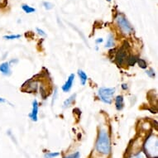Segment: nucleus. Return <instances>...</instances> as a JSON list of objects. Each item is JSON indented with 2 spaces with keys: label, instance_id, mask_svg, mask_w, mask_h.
Wrapping results in <instances>:
<instances>
[{
  "label": "nucleus",
  "instance_id": "nucleus-16",
  "mask_svg": "<svg viewBox=\"0 0 158 158\" xmlns=\"http://www.w3.org/2000/svg\"><path fill=\"white\" fill-rule=\"evenodd\" d=\"M21 37V35H8V36H4V38L6 40H13V39H18Z\"/></svg>",
  "mask_w": 158,
  "mask_h": 158
},
{
  "label": "nucleus",
  "instance_id": "nucleus-23",
  "mask_svg": "<svg viewBox=\"0 0 158 158\" xmlns=\"http://www.w3.org/2000/svg\"><path fill=\"white\" fill-rule=\"evenodd\" d=\"M7 100L6 99H3V98H0V103H6Z\"/></svg>",
  "mask_w": 158,
  "mask_h": 158
},
{
  "label": "nucleus",
  "instance_id": "nucleus-2",
  "mask_svg": "<svg viewBox=\"0 0 158 158\" xmlns=\"http://www.w3.org/2000/svg\"><path fill=\"white\" fill-rule=\"evenodd\" d=\"M157 138L151 137H149L145 144L146 152L151 157H157Z\"/></svg>",
  "mask_w": 158,
  "mask_h": 158
},
{
  "label": "nucleus",
  "instance_id": "nucleus-15",
  "mask_svg": "<svg viewBox=\"0 0 158 158\" xmlns=\"http://www.w3.org/2000/svg\"><path fill=\"white\" fill-rule=\"evenodd\" d=\"M60 155L59 152H48L46 154V158H55Z\"/></svg>",
  "mask_w": 158,
  "mask_h": 158
},
{
  "label": "nucleus",
  "instance_id": "nucleus-3",
  "mask_svg": "<svg viewBox=\"0 0 158 158\" xmlns=\"http://www.w3.org/2000/svg\"><path fill=\"white\" fill-rule=\"evenodd\" d=\"M114 93L115 88H100L99 90V96L103 103L110 104Z\"/></svg>",
  "mask_w": 158,
  "mask_h": 158
},
{
  "label": "nucleus",
  "instance_id": "nucleus-21",
  "mask_svg": "<svg viewBox=\"0 0 158 158\" xmlns=\"http://www.w3.org/2000/svg\"><path fill=\"white\" fill-rule=\"evenodd\" d=\"M147 74L150 76V77H154L155 76V73L153 70H147Z\"/></svg>",
  "mask_w": 158,
  "mask_h": 158
},
{
  "label": "nucleus",
  "instance_id": "nucleus-1",
  "mask_svg": "<svg viewBox=\"0 0 158 158\" xmlns=\"http://www.w3.org/2000/svg\"><path fill=\"white\" fill-rule=\"evenodd\" d=\"M96 150L102 154H109L110 152V139L105 130H100L96 142Z\"/></svg>",
  "mask_w": 158,
  "mask_h": 158
},
{
  "label": "nucleus",
  "instance_id": "nucleus-24",
  "mask_svg": "<svg viewBox=\"0 0 158 158\" xmlns=\"http://www.w3.org/2000/svg\"><path fill=\"white\" fill-rule=\"evenodd\" d=\"M122 88L123 89H128V86H127V85H125V84H123V85H122Z\"/></svg>",
  "mask_w": 158,
  "mask_h": 158
},
{
  "label": "nucleus",
  "instance_id": "nucleus-26",
  "mask_svg": "<svg viewBox=\"0 0 158 158\" xmlns=\"http://www.w3.org/2000/svg\"><path fill=\"white\" fill-rule=\"evenodd\" d=\"M0 1H1V0H0Z\"/></svg>",
  "mask_w": 158,
  "mask_h": 158
},
{
  "label": "nucleus",
  "instance_id": "nucleus-18",
  "mask_svg": "<svg viewBox=\"0 0 158 158\" xmlns=\"http://www.w3.org/2000/svg\"><path fill=\"white\" fill-rule=\"evenodd\" d=\"M43 6H44V7L47 10H51L54 7V4H52V3H49V2H44Z\"/></svg>",
  "mask_w": 158,
  "mask_h": 158
},
{
  "label": "nucleus",
  "instance_id": "nucleus-6",
  "mask_svg": "<svg viewBox=\"0 0 158 158\" xmlns=\"http://www.w3.org/2000/svg\"><path fill=\"white\" fill-rule=\"evenodd\" d=\"M126 57H127V55H126V52L123 50V48L120 49L118 52L117 53V55H116V61L118 63L119 66H122L123 63L124 62Z\"/></svg>",
  "mask_w": 158,
  "mask_h": 158
},
{
  "label": "nucleus",
  "instance_id": "nucleus-14",
  "mask_svg": "<svg viewBox=\"0 0 158 158\" xmlns=\"http://www.w3.org/2000/svg\"><path fill=\"white\" fill-rule=\"evenodd\" d=\"M137 61V59L136 56H133V55H130L128 58V61H127V62H128V65L130 66H132L135 65V63Z\"/></svg>",
  "mask_w": 158,
  "mask_h": 158
},
{
  "label": "nucleus",
  "instance_id": "nucleus-11",
  "mask_svg": "<svg viewBox=\"0 0 158 158\" xmlns=\"http://www.w3.org/2000/svg\"><path fill=\"white\" fill-rule=\"evenodd\" d=\"M22 10L25 12V13H31L36 12V9H35V8L31 7L30 6H28V5H27V4H22Z\"/></svg>",
  "mask_w": 158,
  "mask_h": 158
},
{
  "label": "nucleus",
  "instance_id": "nucleus-12",
  "mask_svg": "<svg viewBox=\"0 0 158 158\" xmlns=\"http://www.w3.org/2000/svg\"><path fill=\"white\" fill-rule=\"evenodd\" d=\"M114 47V37H113V35H109V39L107 41V43L106 46H105V47L107 48H110V47Z\"/></svg>",
  "mask_w": 158,
  "mask_h": 158
},
{
  "label": "nucleus",
  "instance_id": "nucleus-20",
  "mask_svg": "<svg viewBox=\"0 0 158 158\" xmlns=\"http://www.w3.org/2000/svg\"><path fill=\"white\" fill-rule=\"evenodd\" d=\"M37 32H38V34H39L40 36H41V37H46V36H47V34L44 32V31L40 29V28H37Z\"/></svg>",
  "mask_w": 158,
  "mask_h": 158
},
{
  "label": "nucleus",
  "instance_id": "nucleus-7",
  "mask_svg": "<svg viewBox=\"0 0 158 158\" xmlns=\"http://www.w3.org/2000/svg\"><path fill=\"white\" fill-rule=\"evenodd\" d=\"M37 113H38V103L35 99L32 102V111L30 114V118H32V120L34 122L37 121Z\"/></svg>",
  "mask_w": 158,
  "mask_h": 158
},
{
  "label": "nucleus",
  "instance_id": "nucleus-10",
  "mask_svg": "<svg viewBox=\"0 0 158 158\" xmlns=\"http://www.w3.org/2000/svg\"><path fill=\"white\" fill-rule=\"evenodd\" d=\"M78 75H79V76H80V82H81V85H85V83H86V81H87V75L83 71V70H78Z\"/></svg>",
  "mask_w": 158,
  "mask_h": 158
},
{
  "label": "nucleus",
  "instance_id": "nucleus-5",
  "mask_svg": "<svg viewBox=\"0 0 158 158\" xmlns=\"http://www.w3.org/2000/svg\"><path fill=\"white\" fill-rule=\"evenodd\" d=\"M75 80V75L74 74H71L68 80L65 83V85L62 86V90L64 92H69L70 90V89L72 87V85H73V81Z\"/></svg>",
  "mask_w": 158,
  "mask_h": 158
},
{
  "label": "nucleus",
  "instance_id": "nucleus-13",
  "mask_svg": "<svg viewBox=\"0 0 158 158\" xmlns=\"http://www.w3.org/2000/svg\"><path fill=\"white\" fill-rule=\"evenodd\" d=\"M75 97H76V94H75V95H71L69 98V99H67L64 102V108H66V107H69L71 104V103L73 102L74 100H75Z\"/></svg>",
  "mask_w": 158,
  "mask_h": 158
},
{
  "label": "nucleus",
  "instance_id": "nucleus-8",
  "mask_svg": "<svg viewBox=\"0 0 158 158\" xmlns=\"http://www.w3.org/2000/svg\"><path fill=\"white\" fill-rule=\"evenodd\" d=\"M0 72L4 74L5 75H8L11 73L10 70V67H9V63L8 62H4L0 65Z\"/></svg>",
  "mask_w": 158,
  "mask_h": 158
},
{
  "label": "nucleus",
  "instance_id": "nucleus-9",
  "mask_svg": "<svg viewBox=\"0 0 158 158\" xmlns=\"http://www.w3.org/2000/svg\"><path fill=\"white\" fill-rule=\"evenodd\" d=\"M116 108L118 110H121L123 108V96L118 95L117 98H116Z\"/></svg>",
  "mask_w": 158,
  "mask_h": 158
},
{
  "label": "nucleus",
  "instance_id": "nucleus-19",
  "mask_svg": "<svg viewBox=\"0 0 158 158\" xmlns=\"http://www.w3.org/2000/svg\"><path fill=\"white\" fill-rule=\"evenodd\" d=\"M80 152H79V151H76L75 153L70 155V156H67V157H66L65 158H80Z\"/></svg>",
  "mask_w": 158,
  "mask_h": 158
},
{
  "label": "nucleus",
  "instance_id": "nucleus-25",
  "mask_svg": "<svg viewBox=\"0 0 158 158\" xmlns=\"http://www.w3.org/2000/svg\"><path fill=\"white\" fill-rule=\"evenodd\" d=\"M107 1H108V2H111V0H107Z\"/></svg>",
  "mask_w": 158,
  "mask_h": 158
},
{
  "label": "nucleus",
  "instance_id": "nucleus-17",
  "mask_svg": "<svg viewBox=\"0 0 158 158\" xmlns=\"http://www.w3.org/2000/svg\"><path fill=\"white\" fill-rule=\"evenodd\" d=\"M137 63H138V65L141 68H142V69L147 68V62L143 59H138L137 60Z\"/></svg>",
  "mask_w": 158,
  "mask_h": 158
},
{
  "label": "nucleus",
  "instance_id": "nucleus-22",
  "mask_svg": "<svg viewBox=\"0 0 158 158\" xmlns=\"http://www.w3.org/2000/svg\"><path fill=\"white\" fill-rule=\"evenodd\" d=\"M103 41L102 38H99L98 40H96V43H101V42H103Z\"/></svg>",
  "mask_w": 158,
  "mask_h": 158
},
{
  "label": "nucleus",
  "instance_id": "nucleus-4",
  "mask_svg": "<svg viewBox=\"0 0 158 158\" xmlns=\"http://www.w3.org/2000/svg\"><path fill=\"white\" fill-rule=\"evenodd\" d=\"M116 20H117L119 27L124 33H131L133 31V28L131 26V24L123 15H118V17L116 18Z\"/></svg>",
  "mask_w": 158,
  "mask_h": 158
}]
</instances>
